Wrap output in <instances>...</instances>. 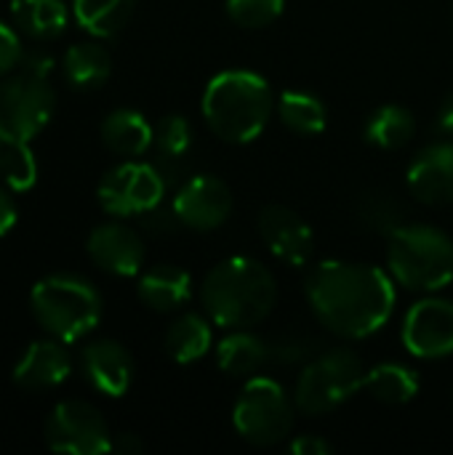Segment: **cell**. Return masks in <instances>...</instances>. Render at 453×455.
<instances>
[{"label":"cell","mask_w":453,"mask_h":455,"mask_svg":"<svg viewBox=\"0 0 453 455\" xmlns=\"http://www.w3.org/2000/svg\"><path fill=\"white\" fill-rule=\"evenodd\" d=\"M275 304V275L248 256L224 259L200 283V307L206 317L224 331L259 325L272 315Z\"/></svg>","instance_id":"7a4b0ae2"},{"label":"cell","mask_w":453,"mask_h":455,"mask_svg":"<svg viewBox=\"0 0 453 455\" xmlns=\"http://www.w3.org/2000/svg\"><path fill=\"white\" fill-rule=\"evenodd\" d=\"M206 125L227 144L256 141L275 115L278 99L270 83L251 69H227L203 91Z\"/></svg>","instance_id":"3957f363"},{"label":"cell","mask_w":453,"mask_h":455,"mask_svg":"<svg viewBox=\"0 0 453 455\" xmlns=\"http://www.w3.org/2000/svg\"><path fill=\"white\" fill-rule=\"evenodd\" d=\"M409 192L425 205L453 203V141L425 147L406 173Z\"/></svg>","instance_id":"e0dca14e"},{"label":"cell","mask_w":453,"mask_h":455,"mask_svg":"<svg viewBox=\"0 0 453 455\" xmlns=\"http://www.w3.org/2000/svg\"><path fill=\"white\" fill-rule=\"evenodd\" d=\"M29 309L48 336L72 344L99 325L101 296L91 280L59 272L35 283L29 293Z\"/></svg>","instance_id":"277c9868"},{"label":"cell","mask_w":453,"mask_h":455,"mask_svg":"<svg viewBox=\"0 0 453 455\" xmlns=\"http://www.w3.org/2000/svg\"><path fill=\"white\" fill-rule=\"evenodd\" d=\"M280 123L299 136H318L328 125V109L323 99L310 91H283L275 107Z\"/></svg>","instance_id":"484cf974"},{"label":"cell","mask_w":453,"mask_h":455,"mask_svg":"<svg viewBox=\"0 0 453 455\" xmlns=\"http://www.w3.org/2000/svg\"><path fill=\"white\" fill-rule=\"evenodd\" d=\"M16 29L32 40H53L67 29L69 11L64 0H11Z\"/></svg>","instance_id":"603a6c76"},{"label":"cell","mask_w":453,"mask_h":455,"mask_svg":"<svg viewBox=\"0 0 453 455\" xmlns=\"http://www.w3.org/2000/svg\"><path fill=\"white\" fill-rule=\"evenodd\" d=\"M376 403L384 405H406L411 403L419 389H422V376L403 365V363H382L366 373V387H363Z\"/></svg>","instance_id":"d4e9b609"},{"label":"cell","mask_w":453,"mask_h":455,"mask_svg":"<svg viewBox=\"0 0 453 455\" xmlns=\"http://www.w3.org/2000/svg\"><path fill=\"white\" fill-rule=\"evenodd\" d=\"M227 16L243 29H262L278 21L286 11V0H227Z\"/></svg>","instance_id":"f546056e"},{"label":"cell","mask_w":453,"mask_h":455,"mask_svg":"<svg viewBox=\"0 0 453 455\" xmlns=\"http://www.w3.org/2000/svg\"><path fill=\"white\" fill-rule=\"evenodd\" d=\"M296 411V400L288 397V392L275 379L254 376L235 403L232 424L248 445L272 448L294 432Z\"/></svg>","instance_id":"52a82bcc"},{"label":"cell","mask_w":453,"mask_h":455,"mask_svg":"<svg viewBox=\"0 0 453 455\" xmlns=\"http://www.w3.org/2000/svg\"><path fill=\"white\" fill-rule=\"evenodd\" d=\"M304 293L320 325L350 341L374 336L395 312L392 277L360 261L315 264L304 280Z\"/></svg>","instance_id":"6da1fadb"},{"label":"cell","mask_w":453,"mask_h":455,"mask_svg":"<svg viewBox=\"0 0 453 455\" xmlns=\"http://www.w3.org/2000/svg\"><path fill=\"white\" fill-rule=\"evenodd\" d=\"M136 0H72L75 21L93 37H115L133 16Z\"/></svg>","instance_id":"4316f807"},{"label":"cell","mask_w":453,"mask_h":455,"mask_svg":"<svg viewBox=\"0 0 453 455\" xmlns=\"http://www.w3.org/2000/svg\"><path fill=\"white\" fill-rule=\"evenodd\" d=\"M0 181L13 192H29L37 181V160L27 144L0 139Z\"/></svg>","instance_id":"f1b7e54d"},{"label":"cell","mask_w":453,"mask_h":455,"mask_svg":"<svg viewBox=\"0 0 453 455\" xmlns=\"http://www.w3.org/2000/svg\"><path fill=\"white\" fill-rule=\"evenodd\" d=\"M320 352H323V347L312 336H286V339L270 344V357L283 365H307Z\"/></svg>","instance_id":"1f68e13d"},{"label":"cell","mask_w":453,"mask_h":455,"mask_svg":"<svg viewBox=\"0 0 453 455\" xmlns=\"http://www.w3.org/2000/svg\"><path fill=\"white\" fill-rule=\"evenodd\" d=\"M256 229H259L262 243L278 261H283L288 267L310 264V259L315 253V235H312L310 224L296 211L270 203L259 211Z\"/></svg>","instance_id":"4fadbf2b"},{"label":"cell","mask_w":453,"mask_h":455,"mask_svg":"<svg viewBox=\"0 0 453 455\" xmlns=\"http://www.w3.org/2000/svg\"><path fill=\"white\" fill-rule=\"evenodd\" d=\"M171 205L182 227L195 232H214L227 224L235 200H232V189L219 176L195 173L176 189Z\"/></svg>","instance_id":"8fae6325"},{"label":"cell","mask_w":453,"mask_h":455,"mask_svg":"<svg viewBox=\"0 0 453 455\" xmlns=\"http://www.w3.org/2000/svg\"><path fill=\"white\" fill-rule=\"evenodd\" d=\"M136 293L144 307L152 312H176L182 309L192 296V280L190 272L174 264H158L147 269L136 285Z\"/></svg>","instance_id":"ac0fdd59"},{"label":"cell","mask_w":453,"mask_h":455,"mask_svg":"<svg viewBox=\"0 0 453 455\" xmlns=\"http://www.w3.org/2000/svg\"><path fill=\"white\" fill-rule=\"evenodd\" d=\"M166 192H168L166 181L160 179L152 163L125 160L101 176L96 197L104 213L115 219H128V216H142L155 205H160Z\"/></svg>","instance_id":"9c48e42d"},{"label":"cell","mask_w":453,"mask_h":455,"mask_svg":"<svg viewBox=\"0 0 453 455\" xmlns=\"http://www.w3.org/2000/svg\"><path fill=\"white\" fill-rule=\"evenodd\" d=\"M16 219H19L16 203L11 197L8 187H0V237H5L16 227Z\"/></svg>","instance_id":"8d00e7d4"},{"label":"cell","mask_w":453,"mask_h":455,"mask_svg":"<svg viewBox=\"0 0 453 455\" xmlns=\"http://www.w3.org/2000/svg\"><path fill=\"white\" fill-rule=\"evenodd\" d=\"M72 373V355L67 352L64 341L59 339H43L32 341L19 363L13 365V384L27 392H45L53 387H61Z\"/></svg>","instance_id":"2e32d148"},{"label":"cell","mask_w":453,"mask_h":455,"mask_svg":"<svg viewBox=\"0 0 453 455\" xmlns=\"http://www.w3.org/2000/svg\"><path fill=\"white\" fill-rule=\"evenodd\" d=\"M270 360V344L248 328L230 331L216 344V365L232 379H254Z\"/></svg>","instance_id":"d6986e66"},{"label":"cell","mask_w":453,"mask_h":455,"mask_svg":"<svg viewBox=\"0 0 453 455\" xmlns=\"http://www.w3.org/2000/svg\"><path fill=\"white\" fill-rule=\"evenodd\" d=\"M21 69L32 72V75H40V77H48L51 69H53V56L45 51V48H32V51H24L21 56Z\"/></svg>","instance_id":"d590c367"},{"label":"cell","mask_w":453,"mask_h":455,"mask_svg":"<svg viewBox=\"0 0 453 455\" xmlns=\"http://www.w3.org/2000/svg\"><path fill=\"white\" fill-rule=\"evenodd\" d=\"M80 371L104 397H123L133 384V357L120 341L112 339L91 341L80 352Z\"/></svg>","instance_id":"9a60e30c"},{"label":"cell","mask_w":453,"mask_h":455,"mask_svg":"<svg viewBox=\"0 0 453 455\" xmlns=\"http://www.w3.org/2000/svg\"><path fill=\"white\" fill-rule=\"evenodd\" d=\"M438 125H441L443 133L453 136V93L443 101V107H441V112H438Z\"/></svg>","instance_id":"f35d334b"},{"label":"cell","mask_w":453,"mask_h":455,"mask_svg":"<svg viewBox=\"0 0 453 455\" xmlns=\"http://www.w3.org/2000/svg\"><path fill=\"white\" fill-rule=\"evenodd\" d=\"M291 453L294 455H331L334 445L318 435H299L291 440Z\"/></svg>","instance_id":"e575fe53"},{"label":"cell","mask_w":453,"mask_h":455,"mask_svg":"<svg viewBox=\"0 0 453 455\" xmlns=\"http://www.w3.org/2000/svg\"><path fill=\"white\" fill-rule=\"evenodd\" d=\"M355 221L360 229L371 235H384V237H390L395 229L409 224L403 203L395 195L382 192V189H371L355 203Z\"/></svg>","instance_id":"83f0119b"},{"label":"cell","mask_w":453,"mask_h":455,"mask_svg":"<svg viewBox=\"0 0 453 455\" xmlns=\"http://www.w3.org/2000/svg\"><path fill=\"white\" fill-rule=\"evenodd\" d=\"M142 227L147 229V232H152V235H171L174 229H179L182 227V221H179V216H176V211H174V205H155L152 211H147V213H142Z\"/></svg>","instance_id":"836d02e7"},{"label":"cell","mask_w":453,"mask_h":455,"mask_svg":"<svg viewBox=\"0 0 453 455\" xmlns=\"http://www.w3.org/2000/svg\"><path fill=\"white\" fill-rule=\"evenodd\" d=\"M152 144L158 155L182 157L192 147V128L184 115H166L152 125Z\"/></svg>","instance_id":"4dcf8cb0"},{"label":"cell","mask_w":453,"mask_h":455,"mask_svg":"<svg viewBox=\"0 0 453 455\" xmlns=\"http://www.w3.org/2000/svg\"><path fill=\"white\" fill-rule=\"evenodd\" d=\"M56 93L48 77L27 69L0 80V139L29 144L51 120Z\"/></svg>","instance_id":"ba28073f"},{"label":"cell","mask_w":453,"mask_h":455,"mask_svg":"<svg viewBox=\"0 0 453 455\" xmlns=\"http://www.w3.org/2000/svg\"><path fill=\"white\" fill-rule=\"evenodd\" d=\"M85 251L99 269L115 277H133L144 264V243L139 232L123 221H104L93 227L85 240Z\"/></svg>","instance_id":"5bb4252c"},{"label":"cell","mask_w":453,"mask_h":455,"mask_svg":"<svg viewBox=\"0 0 453 455\" xmlns=\"http://www.w3.org/2000/svg\"><path fill=\"white\" fill-rule=\"evenodd\" d=\"M214 323L203 315L184 312L166 331V352L174 363L190 365L203 360L214 347Z\"/></svg>","instance_id":"44dd1931"},{"label":"cell","mask_w":453,"mask_h":455,"mask_svg":"<svg viewBox=\"0 0 453 455\" xmlns=\"http://www.w3.org/2000/svg\"><path fill=\"white\" fill-rule=\"evenodd\" d=\"M366 387V365L352 349H328L299 373L294 400L307 416H326L350 403Z\"/></svg>","instance_id":"8992f818"},{"label":"cell","mask_w":453,"mask_h":455,"mask_svg":"<svg viewBox=\"0 0 453 455\" xmlns=\"http://www.w3.org/2000/svg\"><path fill=\"white\" fill-rule=\"evenodd\" d=\"M112 451L120 455H139L144 451V443L136 435H120L117 440H112Z\"/></svg>","instance_id":"74e56055"},{"label":"cell","mask_w":453,"mask_h":455,"mask_svg":"<svg viewBox=\"0 0 453 455\" xmlns=\"http://www.w3.org/2000/svg\"><path fill=\"white\" fill-rule=\"evenodd\" d=\"M45 443L53 453L67 455H104L112 451V435L104 416L83 400H64L51 411Z\"/></svg>","instance_id":"30bf717a"},{"label":"cell","mask_w":453,"mask_h":455,"mask_svg":"<svg viewBox=\"0 0 453 455\" xmlns=\"http://www.w3.org/2000/svg\"><path fill=\"white\" fill-rule=\"evenodd\" d=\"M366 141L374 144L376 149L384 152H398L403 147H409L417 136V117L411 109L400 107V104H384L379 107L363 131Z\"/></svg>","instance_id":"cb8c5ba5"},{"label":"cell","mask_w":453,"mask_h":455,"mask_svg":"<svg viewBox=\"0 0 453 455\" xmlns=\"http://www.w3.org/2000/svg\"><path fill=\"white\" fill-rule=\"evenodd\" d=\"M387 267L409 291H443L453 283V240L438 227L403 224L387 237Z\"/></svg>","instance_id":"5b68a950"},{"label":"cell","mask_w":453,"mask_h":455,"mask_svg":"<svg viewBox=\"0 0 453 455\" xmlns=\"http://www.w3.org/2000/svg\"><path fill=\"white\" fill-rule=\"evenodd\" d=\"M403 344L419 360H441L453 355V301L422 299L403 323Z\"/></svg>","instance_id":"7c38bea8"},{"label":"cell","mask_w":453,"mask_h":455,"mask_svg":"<svg viewBox=\"0 0 453 455\" xmlns=\"http://www.w3.org/2000/svg\"><path fill=\"white\" fill-rule=\"evenodd\" d=\"M21 56H24V45L19 32L5 21H0V77L13 72V67L21 64Z\"/></svg>","instance_id":"d6a6232c"},{"label":"cell","mask_w":453,"mask_h":455,"mask_svg":"<svg viewBox=\"0 0 453 455\" xmlns=\"http://www.w3.org/2000/svg\"><path fill=\"white\" fill-rule=\"evenodd\" d=\"M101 141L112 155L142 157L152 147V125L136 109H115L101 120Z\"/></svg>","instance_id":"ffe728a7"},{"label":"cell","mask_w":453,"mask_h":455,"mask_svg":"<svg viewBox=\"0 0 453 455\" xmlns=\"http://www.w3.org/2000/svg\"><path fill=\"white\" fill-rule=\"evenodd\" d=\"M61 72L64 80L69 83V88L75 91H96L109 80L112 72V59L109 53L88 40V43H75L72 48H67L64 59H61Z\"/></svg>","instance_id":"7402d4cb"}]
</instances>
